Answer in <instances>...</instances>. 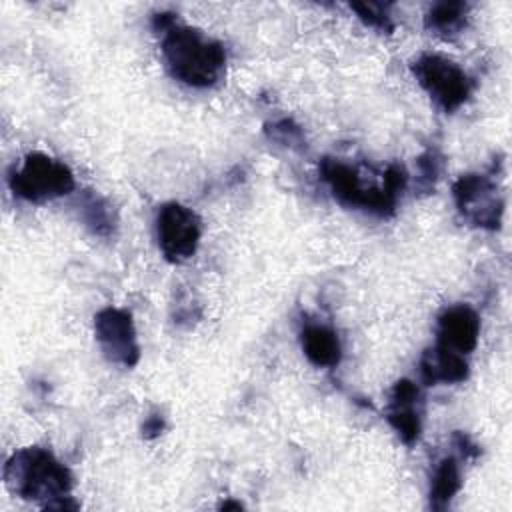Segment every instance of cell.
Masks as SVG:
<instances>
[{
	"instance_id": "cell-1",
	"label": "cell",
	"mask_w": 512,
	"mask_h": 512,
	"mask_svg": "<svg viewBox=\"0 0 512 512\" xmlns=\"http://www.w3.org/2000/svg\"><path fill=\"white\" fill-rule=\"evenodd\" d=\"M160 36L162 56L174 80L192 88H210L220 82L226 68V52L218 40L178 22Z\"/></svg>"
},
{
	"instance_id": "cell-2",
	"label": "cell",
	"mask_w": 512,
	"mask_h": 512,
	"mask_svg": "<svg viewBox=\"0 0 512 512\" xmlns=\"http://www.w3.org/2000/svg\"><path fill=\"white\" fill-rule=\"evenodd\" d=\"M2 474L12 494L24 500L44 502V508L66 498L72 490L70 470L50 450L38 446L14 452L6 460Z\"/></svg>"
},
{
	"instance_id": "cell-3",
	"label": "cell",
	"mask_w": 512,
	"mask_h": 512,
	"mask_svg": "<svg viewBox=\"0 0 512 512\" xmlns=\"http://www.w3.org/2000/svg\"><path fill=\"white\" fill-rule=\"evenodd\" d=\"M320 174L340 204L382 216L394 212L398 196L408 180V174L400 164H390L382 174V186H364L358 170L338 158H322Z\"/></svg>"
},
{
	"instance_id": "cell-4",
	"label": "cell",
	"mask_w": 512,
	"mask_h": 512,
	"mask_svg": "<svg viewBox=\"0 0 512 512\" xmlns=\"http://www.w3.org/2000/svg\"><path fill=\"white\" fill-rule=\"evenodd\" d=\"M8 186L18 198L40 204L70 194L76 182L64 162L42 152H30L24 156L22 164L10 172Z\"/></svg>"
},
{
	"instance_id": "cell-5",
	"label": "cell",
	"mask_w": 512,
	"mask_h": 512,
	"mask_svg": "<svg viewBox=\"0 0 512 512\" xmlns=\"http://www.w3.org/2000/svg\"><path fill=\"white\" fill-rule=\"evenodd\" d=\"M410 68L418 84L444 112L458 110L470 98L472 80L450 58L440 54H420Z\"/></svg>"
},
{
	"instance_id": "cell-6",
	"label": "cell",
	"mask_w": 512,
	"mask_h": 512,
	"mask_svg": "<svg viewBox=\"0 0 512 512\" xmlns=\"http://www.w3.org/2000/svg\"><path fill=\"white\" fill-rule=\"evenodd\" d=\"M156 236L164 258L180 264L196 254L202 224L192 208L180 202H168L156 214Z\"/></svg>"
},
{
	"instance_id": "cell-7",
	"label": "cell",
	"mask_w": 512,
	"mask_h": 512,
	"mask_svg": "<svg viewBox=\"0 0 512 512\" xmlns=\"http://www.w3.org/2000/svg\"><path fill=\"white\" fill-rule=\"evenodd\" d=\"M452 196L460 214L480 228H498L504 202L498 196L496 182L486 174H464L452 186Z\"/></svg>"
},
{
	"instance_id": "cell-8",
	"label": "cell",
	"mask_w": 512,
	"mask_h": 512,
	"mask_svg": "<svg viewBox=\"0 0 512 512\" xmlns=\"http://www.w3.org/2000/svg\"><path fill=\"white\" fill-rule=\"evenodd\" d=\"M94 334L104 356L116 364L132 368L140 360V346L132 314L122 308H102L94 316Z\"/></svg>"
},
{
	"instance_id": "cell-9",
	"label": "cell",
	"mask_w": 512,
	"mask_h": 512,
	"mask_svg": "<svg viewBox=\"0 0 512 512\" xmlns=\"http://www.w3.org/2000/svg\"><path fill=\"white\" fill-rule=\"evenodd\" d=\"M438 340L436 346L456 352V354H470L480 336V318L474 308L468 304H456L446 308L438 318Z\"/></svg>"
},
{
	"instance_id": "cell-10",
	"label": "cell",
	"mask_w": 512,
	"mask_h": 512,
	"mask_svg": "<svg viewBox=\"0 0 512 512\" xmlns=\"http://www.w3.org/2000/svg\"><path fill=\"white\" fill-rule=\"evenodd\" d=\"M420 398V390L412 380H398L390 394V404L386 410V420L398 432V436L412 444L420 436V412L416 408Z\"/></svg>"
},
{
	"instance_id": "cell-11",
	"label": "cell",
	"mask_w": 512,
	"mask_h": 512,
	"mask_svg": "<svg viewBox=\"0 0 512 512\" xmlns=\"http://www.w3.org/2000/svg\"><path fill=\"white\" fill-rule=\"evenodd\" d=\"M300 344L304 356L320 368H332L342 358V346L338 334L324 324H306L300 332Z\"/></svg>"
},
{
	"instance_id": "cell-12",
	"label": "cell",
	"mask_w": 512,
	"mask_h": 512,
	"mask_svg": "<svg viewBox=\"0 0 512 512\" xmlns=\"http://www.w3.org/2000/svg\"><path fill=\"white\" fill-rule=\"evenodd\" d=\"M420 368L426 384L462 382L468 376V362L464 360V356L438 346L424 354Z\"/></svg>"
},
{
	"instance_id": "cell-13",
	"label": "cell",
	"mask_w": 512,
	"mask_h": 512,
	"mask_svg": "<svg viewBox=\"0 0 512 512\" xmlns=\"http://www.w3.org/2000/svg\"><path fill=\"white\" fill-rule=\"evenodd\" d=\"M466 2H438L426 12V28L438 36L452 38L466 26Z\"/></svg>"
},
{
	"instance_id": "cell-14",
	"label": "cell",
	"mask_w": 512,
	"mask_h": 512,
	"mask_svg": "<svg viewBox=\"0 0 512 512\" xmlns=\"http://www.w3.org/2000/svg\"><path fill=\"white\" fill-rule=\"evenodd\" d=\"M460 490V470L452 456L438 462L430 484V508L444 510Z\"/></svg>"
},
{
	"instance_id": "cell-15",
	"label": "cell",
	"mask_w": 512,
	"mask_h": 512,
	"mask_svg": "<svg viewBox=\"0 0 512 512\" xmlns=\"http://www.w3.org/2000/svg\"><path fill=\"white\" fill-rule=\"evenodd\" d=\"M80 214L92 234L104 236V238L112 234L116 220H114L110 206L100 196H96L92 192L84 194V198L80 200Z\"/></svg>"
},
{
	"instance_id": "cell-16",
	"label": "cell",
	"mask_w": 512,
	"mask_h": 512,
	"mask_svg": "<svg viewBox=\"0 0 512 512\" xmlns=\"http://www.w3.org/2000/svg\"><path fill=\"white\" fill-rule=\"evenodd\" d=\"M350 8L372 28L390 34L394 30L392 16L388 14V4H374V2H354Z\"/></svg>"
},
{
	"instance_id": "cell-17",
	"label": "cell",
	"mask_w": 512,
	"mask_h": 512,
	"mask_svg": "<svg viewBox=\"0 0 512 512\" xmlns=\"http://www.w3.org/2000/svg\"><path fill=\"white\" fill-rule=\"evenodd\" d=\"M440 172V156L434 150L424 152L418 158V174H420V186H426V190L434 188V180Z\"/></svg>"
},
{
	"instance_id": "cell-18",
	"label": "cell",
	"mask_w": 512,
	"mask_h": 512,
	"mask_svg": "<svg viewBox=\"0 0 512 512\" xmlns=\"http://www.w3.org/2000/svg\"><path fill=\"white\" fill-rule=\"evenodd\" d=\"M268 134L274 140H280L282 144L294 146V142H302V130L292 120H280L268 126Z\"/></svg>"
},
{
	"instance_id": "cell-19",
	"label": "cell",
	"mask_w": 512,
	"mask_h": 512,
	"mask_svg": "<svg viewBox=\"0 0 512 512\" xmlns=\"http://www.w3.org/2000/svg\"><path fill=\"white\" fill-rule=\"evenodd\" d=\"M162 430H164V420H162V416H158V414L148 416L146 422H144V426H142V434H144L146 438H154V436H158Z\"/></svg>"
},
{
	"instance_id": "cell-20",
	"label": "cell",
	"mask_w": 512,
	"mask_h": 512,
	"mask_svg": "<svg viewBox=\"0 0 512 512\" xmlns=\"http://www.w3.org/2000/svg\"><path fill=\"white\" fill-rule=\"evenodd\" d=\"M222 508H224V510H230V508L240 510V508H242V504H240V502H224V504H222Z\"/></svg>"
}]
</instances>
